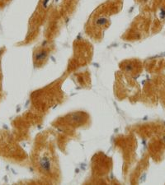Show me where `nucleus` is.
<instances>
[{
	"mask_svg": "<svg viewBox=\"0 0 165 185\" xmlns=\"http://www.w3.org/2000/svg\"><path fill=\"white\" fill-rule=\"evenodd\" d=\"M46 55H47V52H46L45 50H40V51H38V52L37 53V54H36V60H37V62H41V61L45 59Z\"/></svg>",
	"mask_w": 165,
	"mask_h": 185,
	"instance_id": "2",
	"label": "nucleus"
},
{
	"mask_svg": "<svg viewBox=\"0 0 165 185\" xmlns=\"http://www.w3.org/2000/svg\"><path fill=\"white\" fill-rule=\"evenodd\" d=\"M38 166L44 173L50 174L53 171L54 163L52 158L50 156L48 153H43L39 157L38 160Z\"/></svg>",
	"mask_w": 165,
	"mask_h": 185,
	"instance_id": "1",
	"label": "nucleus"
},
{
	"mask_svg": "<svg viewBox=\"0 0 165 185\" xmlns=\"http://www.w3.org/2000/svg\"><path fill=\"white\" fill-rule=\"evenodd\" d=\"M107 21H108V20H107L106 17H100L96 20V24H97V26H99V27H102V26H104L106 25Z\"/></svg>",
	"mask_w": 165,
	"mask_h": 185,
	"instance_id": "3",
	"label": "nucleus"
}]
</instances>
